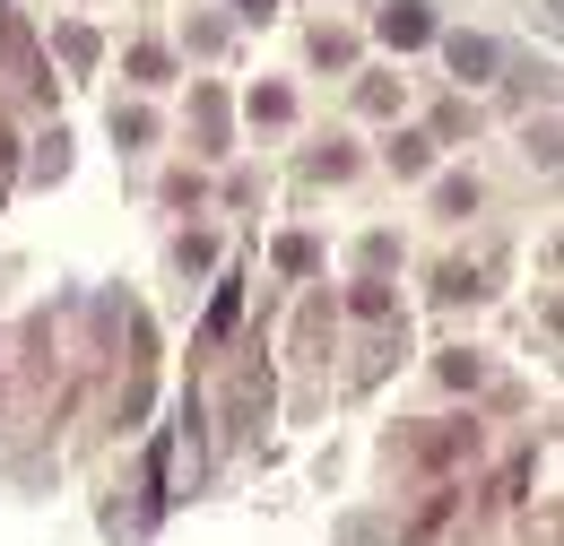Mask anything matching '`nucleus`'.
Here are the masks:
<instances>
[{"mask_svg": "<svg viewBox=\"0 0 564 546\" xmlns=\"http://www.w3.org/2000/svg\"><path fill=\"white\" fill-rule=\"evenodd\" d=\"M382 35H391V44H425V35H434V18H425L417 0H400V9L382 18Z\"/></svg>", "mask_w": 564, "mask_h": 546, "instance_id": "f257e3e1", "label": "nucleus"}, {"mask_svg": "<svg viewBox=\"0 0 564 546\" xmlns=\"http://www.w3.org/2000/svg\"><path fill=\"white\" fill-rule=\"evenodd\" d=\"M235 9H243V18H261V9H270V0H235Z\"/></svg>", "mask_w": 564, "mask_h": 546, "instance_id": "7ed1b4c3", "label": "nucleus"}, {"mask_svg": "<svg viewBox=\"0 0 564 546\" xmlns=\"http://www.w3.org/2000/svg\"><path fill=\"white\" fill-rule=\"evenodd\" d=\"M452 62H460V78H487V69H495V53L478 44V35H460V44H452Z\"/></svg>", "mask_w": 564, "mask_h": 546, "instance_id": "f03ea898", "label": "nucleus"}]
</instances>
